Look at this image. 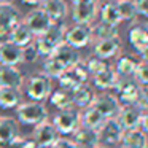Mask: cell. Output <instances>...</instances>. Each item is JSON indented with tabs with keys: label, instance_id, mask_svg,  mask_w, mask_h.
Instances as JSON below:
<instances>
[{
	"label": "cell",
	"instance_id": "6da1fadb",
	"mask_svg": "<svg viewBox=\"0 0 148 148\" xmlns=\"http://www.w3.org/2000/svg\"><path fill=\"white\" fill-rule=\"evenodd\" d=\"M14 110H16L18 123L24 126H37L49 119V112L43 102L26 100V102H21Z\"/></svg>",
	"mask_w": 148,
	"mask_h": 148
},
{
	"label": "cell",
	"instance_id": "7a4b0ae2",
	"mask_svg": "<svg viewBox=\"0 0 148 148\" xmlns=\"http://www.w3.org/2000/svg\"><path fill=\"white\" fill-rule=\"evenodd\" d=\"M65 29H67V27L62 26V24L53 23L51 27H49V29L46 30L43 35L37 37V38L34 40V43H35V46H37V51H38V54H40V58H49V56H53L54 49L58 48L59 45H62V43H64Z\"/></svg>",
	"mask_w": 148,
	"mask_h": 148
},
{
	"label": "cell",
	"instance_id": "3957f363",
	"mask_svg": "<svg viewBox=\"0 0 148 148\" xmlns=\"http://www.w3.org/2000/svg\"><path fill=\"white\" fill-rule=\"evenodd\" d=\"M24 91L29 100H35V102H43L48 100L49 94L53 92V80L48 78L45 73L38 72L34 73L24 81Z\"/></svg>",
	"mask_w": 148,
	"mask_h": 148
},
{
	"label": "cell",
	"instance_id": "277c9868",
	"mask_svg": "<svg viewBox=\"0 0 148 148\" xmlns=\"http://www.w3.org/2000/svg\"><path fill=\"white\" fill-rule=\"evenodd\" d=\"M53 126L59 135H72L78 127H80V110L77 107H69L64 110H58L51 119Z\"/></svg>",
	"mask_w": 148,
	"mask_h": 148
},
{
	"label": "cell",
	"instance_id": "5b68a950",
	"mask_svg": "<svg viewBox=\"0 0 148 148\" xmlns=\"http://www.w3.org/2000/svg\"><path fill=\"white\" fill-rule=\"evenodd\" d=\"M113 91H115L113 94L118 97L121 105H132V103L138 102L142 86L132 77H119Z\"/></svg>",
	"mask_w": 148,
	"mask_h": 148
},
{
	"label": "cell",
	"instance_id": "8992f818",
	"mask_svg": "<svg viewBox=\"0 0 148 148\" xmlns=\"http://www.w3.org/2000/svg\"><path fill=\"white\" fill-rule=\"evenodd\" d=\"M89 80H91V75H89V72L86 70L83 61H80L72 69H65V70L62 72V75L58 78L59 88L70 89V91H73L75 88H78L83 83H89Z\"/></svg>",
	"mask_w": 148,
	"mask_h": 148
},
{
	"label": "cell",
	"instance_id": "52a82bcc",
	"mask_svg": "<svg viewBox=\"0 0 148 148\" xmlns=\"http://www.w3.org/2000/svg\"><path fill=\"white\" fill-rule=\"evenodd\" d=\"M91 107H94L100 115L108 119V118H116L119 108H121V102L113 92L102 91V92H96V97H94Z\"/></svg>",
	"mask_w": 148,
	"mask_h": 148
},
{
	"label": "cell",
	"instance_id": "ba28073f",
	"mask_svg": "<svg viewBox=\"0 0 148 148\" xmlns=\"http://www.w3.org/2000/svg\"><path fill=\"white\" fill-rule=\"evenodd\" d=\"M91 42H92V34H91V26L88 24H73L72 27L65 29L64 43L70 45L72 48L81 49Z\"/></svg>",
	"mask_w": 148,
	"mask_h": 148
},
{
	"label": "cell",
	"instance_id": "9c48e42d",
	"mask_svg": "<svg viewBox=\"0 0 148 148\" xmlns=\"http://www.w3.org/2000/svg\"><path fill=\"white\" fill-rule=\"evenodd\" d=\"M99 145H105V147H113V145H119L123 137L124 129L121 127L119 121L116 118H108L105 119L99 131Z\"/></svg>",
	"mask_w": 148,
	"mask_h": 148
},
{
	"label": "cell",
	"instance_id": "30bf717a",
	"mask_svg": "<svg viewBox=\"0 0 148 148\" xmlns=\"http://www.w3.org/2000/svg\"><path fill=\"white\" fill-rule=\"evenodd\" d=\"M24 24L29 27V30L32 32L34 37H40L51 27L53 21L49 19V16L42 10V8H35L30 13H27V16L24 18Z\"/></svg>",
	"mask_w": 148,
	"mask_h": 148
},
{
	"label": "cell",
	"instance_id": "8fae6325",
	"mask_svg": "<svg viewBox=\"0 0 148 148\" xmlns=\"http://www.w3.org/2000/svg\"><path fill=\"white\" fill-rule=\"evenodd\" d=\"M32 137L35 138V142L42 148H51V145L58 140L59 132L56 131L53 123L48 119V121H43V123H40V124L34 126Z\"/></svg>",
	"mask_w": 148,
	"mask_h": 148
},
{
	"label": "cell",
	"instance_id": "7c38bea8",
	"mask_svg": "<svg viewBox=\"0 0 148 148\" xmlns=\"http://www.w3.org/2000/svg\"><path fill=\"white\" fill-rule=\"evenodd\" d=\"M142 113L143 110L137 105V103H132V105H121L118 115H116V119L119 121L121 127L124 129H135L138 127V123H140Z\"/></svg>",
	"mask_w": 148,
	"mask_h": 148
},
{
	"label": "cell",
	"instance_id": "4fadbf2b",
	"mask_svg": "<svg viewBox=\"0 0 148 148\" xmlns=\"http://www.w3.org/2000/svg\"><path fill=\"white\" fill-rule=\"evenodd\" d=\"M97 14H99V2L73 5L72 19H73L75 24H88V26H92Z\"/></svg>",
	"mask_w": 148,
	"mask_h": 148
},
{
	"label": "cell",
	"instance_id": "5bb4252c",
	"mask_svg": "<svg viewBox=\"0 0 148 148\" xmlns=\"http://www.w3.org/2000/svg\"><path fill=\"white\" fill-rule=\"evenodd\" d=\"M23 72L14 65H0V86L2 88H14V89H23L24 86Z\"/></svg>",
	"mask_w": 148,
	"mask_h": 148
},
{
	"label": "cell",
	"instance_id": "9a60e30c",
	"mask_svg": "<svg viewBox=\"0 0 148 148\" xmlns=\"http://www.w3.org/2000/svg\"><path fill=\"white\" fill-rule=\"evenodd\" d=\"M23 64V48L10 40L0 42V65H14Z\"/></svg>",
	"mask_w": 148,
	"mask_h": 148
},
{
	"label": "cell",
	"instance_id": "2e32d148",
	"mask_svg": "<svg viewBox=\"0 0 148 148\" xmlns=\"http://www.w3.org/2000/svg\"><path fill=\"white\" fill-rule=\"evenodd\" d=\"M18 21H19V11L11 2L0 5V37H7Z\"/></svg>",
	"mask_w": 148,
	"mask_h": 148
},
{
	"label": "cell",
	"instance_id": "e0dca14e",
	"mask_svg": "<svg viewBox=\"0 0 148 148\" xmlns=\"http://www.w3.org/2000/svg\"><path fill=\"white\" fill-rule=\"evenodd\" d=\"M119 51H121V38H119V35L113 37V38L100 40V42H94V56L103 59V61L118 56Z\"/></svg>",
	"mask_w": 148,
	"mask_h": 148
},
{
	"label": "cell",
	"instance_id": "ac0fdd59",
	"mask_svg": "<svg viewBox=\"0 0 148 148\" xmlns=\"http://www.w3.org/2000/svg\"><path fill=\"white\" fill-rule=\"evenodd\" d=\"M51 58H54L64 69H72L81 61V56H80V53H78V49L72 48V46L67 45V43L59 45L58 48L54 49V53H53Z\"/></svg>",
	"mask_w": 148,
	"mask_h": 148
},
{
	"label": "cell",
	"instance_id": "d6986e66",
	"mask_svg": "<svg viewBox=\"0 0 148 148\" xmlns=\"http://www.w3.org/2000/svg\"><path fill=\"white\" fill-rule=\"evenodd\" d=\"M118 73L115 72V69L112 65H107L103 70L97 72L96 75L91 77L94 89H100V91H112L115 88L116 81H118Z\"/></svg>",
	"mask_w": 148,
	"mask_h": 148
},
{
	"label": "cell",
	"instance_id": "ffe728a7",
	"mask_svg": "<svg viewBox=\"0 0 148 148\" xmlns=\"http://www.w3.org/2000/svg\"><path fill=\"white\" fill-rule=\"evenodd\" d=\"M72 94H73V107H77L78 110H83L91 107L94 97H96V89L91 83H83L78 88H75Z\"/></svg>",
	"mask_w": 148,
	"mask_h": 148
},
{
	"label": "cell",
	"instance_id": "44dd1931",
	"mask_svg": "<svg viewBox=\"0 0 148 148\" xmlns=\"http://www.w3.org/2000/svg\"><path fill=\"white\" fill-rule=\"evenodd\" d=\"M40 8L49 16L53 23H59L67 16V3L65 0H42Z\"/></svg>",
	"mask_w": 148,
	"mask_h": 148
},
{
	"label": "cell",
	"instance_id": "7402d4cb",
	"mask_svg": "<svg viewBox=\"0 0 148 148\" xmlns=\"http://www.w3.org/2000/svg\"><path fill=\"white\" fill-rule=\"evenodd\" d=\"M7 37L11 43L21 46V48H24V46H27L29 43H32L34 38H35V37L32 35V32L29 30V27L24 24V21H18Z\"/></svg>",
	"mask_w": 148,
	"mask_h": 148
},
{
	"label": "cell",
	"instance_id": "603a6c76",
	"mask_svg": "<svg viewBox=\"0 0 148 148\" xmlns=\"http://www.w3.org/2000/svg\"><path fill=\"white\" fill-rule=\"evenodd\" d=\"M121 147L126 148H145L148 145V135L143 131H140L138 127L135 129H126L123 132L121 142H119Z\"/></svg>",
	"mask_w": 148,
	"mask_h": 148
},
{
	"label": "cell",
	"instance_id": "cb8c5ba5",
	"mask_svg": "<svg viewBox=\"0 0 148 148\" xmlns=\"http://www.w3.org/2000/svg\"><path fill=\"white\" fill-rule=\"evenodd\" d=\"M19 123L13 116H0V143L19 137Z\"/></svg>",
	"mask_w": 148,
	"mask_h": 148
},
{
	"label": "cell",
	"instance_id": "d4e9b609",
	"mask_svg": "<svg viewBox=\"0 0 148 148\" xmlns=\"http://www.w3.org/2000/svg\"><path fill=\"white\" fill-rule=\"evenodd\" d=\"M105 119H107L105 116L100 115L94 107H88V108L80 110V126L99 131L100 126L105 123Z\"/></svg>",
	"mask_w": 148,
	"mask_h": 148
},
{
	"label": "cell",
	"instance_id": "484cf974",
	"mask_svg": "<svg viewBox=\"0 0 148 148\" xmlns=\"http://www.w3.org/2000/svg\"><path fill=\"white\" fill-rule=\"evenodd\" d=\"M49 103L58 110H64L69 107H73V94L70 89H64V88H58L53 89V92L48 97Z\"/></svg>",
	"mask_w": 148,
	"mask_h": 148
},
{
	"label": "cell",
	"instance_id": "4316f807",
	"mask_svg": "<svg viewBox=\"0 0 148 148\" xmlns=\"http://www.w3.org/2000/svg\"><path fill=\"white\" fill-rule=\"evenodd\" d=\"M21 102H23L21 89H14V88H2L0 89V108L3 110L16 108Z\"/></svg>",
	"mask_w": 148,
	"mask_h": 148
},
{
	"label": "cell",
	"instance_id": "83f0119b",
	"mask_svg": "<svg viewBox=\"0 0 148 148\" xmlns=\"http://www.w3.org/2000/svg\"><path fill=\"white\" fill-rule=\"evenodd\" d=\"M137 64H138V61L134 56L123 54L116 59V64L113 65V69H115V72L118 73V77H134Z\"/></svg>",
	"mask_w": 148,
	"mask_h": 148
},
{
	"label": "cell",
	"instance_id": "f1b7e54d",
	"mask_svg": "<svg viewBox=\"0 0 148 148\" xmlns=\"http://www.w3.org/2000/svg\"><path fill=\"white\" fill-rule=\"evenodd\" d=\"M72 140L75 143H80V145H92V147H97L100 143L99 142V132L94 131V129L89 127H84V126H80L77 131L72 134Z\"/></svg>",
	"mask_w": 148,
	"mask_h": 148
},
{
	"label": "cell",
	"instance_id": "f546056e",
	"mask_svg": "<svg viewBox=\"0 0 148 148\" xmlns=\"http://www.w3.org/2000/svg\"><path fill=\"white\" fill-rule=\"evenodd\" d=\"M91 34H92V42H100V40H107V38H113L118 37V27L107 24L103 21H99L97 24L91 26Z\"/></svg>",
	"mask_w": 148,
	"mask_h": 148
},
{
	"label": "cell",
	"instance_id": "4dcf8cb0",
	"mask_svg": "<svg viewBox=\"0 0 148 148\" xmlns=\"http://www.w3.org/2000/svg\"><path fill=\"white\" fill-rule=\"evenodd\" d=\"M127 38H129V43L132 45V48H134L137 53L148 45V32L145 30L143 26L131 27L129 32H127Z\"/></svg>",
	"mask_w": 148,
	"mask_h": 148
},
{
	"label": "cell",
	"instance_id": "1f68e13d",
	"mask_svg": "<svg viewBox=\"0 0 148 148\" xmlns=\"http://www.w3.org/2000/svg\"><path fill=\"white\" fill-rule=\"evenodd\" d=\"M99 16H100V21H103L107 24H112V26H116V27L121 23V18H119L115 2H107L103 5H99Z\"/></svg>",
	"mask_w": 148,
	"mask_h": 148
},
{
	"label": "cell",
	"instance_id": "d6a6232c",
	"mask_svg": "<svg viewBox=\"0 0 148 148\" xmlns=\"http://www.w3.org/2000/svg\"><path fill=\"white\" fill-rule=\"evenodd\" d=\"M116 8H118V13L121 21H129V23H134L137 19V8H135L134 0H116L115 2Z\"/></svg>",
	"mask_w": 148,
	"mask_h": 148
},
{
	"label": "cell",
	"instance_id": "836d02e7",
	"mask_svg": "<svg viewBox=\"0 0 148 148\" xmlns=\"http://www.w3.org/2000/svg\"><path fill=\"white\" fill-rule=\"evenodd\" d=\"M64 70H65V69L62 67V65L59 64L54 58H51V56H49V58H45L42 73H45L48 78H51V80H58V78L62 75V72H64Z\"/></svg>",
	"mask_w": 148,
	"mask_h": 148
},
{
	"label": "cell",
	"instance_id": "e575fe53",
	"mask_svg": "<svg viewBox=\"0 0 148 148\" xmlns=\"http://www.w3.org/2000/svg\"><path fill=\"white\" fill-rule=\"evenodd\" d=\"M83 64H84V67H86V70L89 72V75L92 77V75H96L97 72H100V70H103V69L107 67V62L103 61V59H100V58H97V56H89V58L86 59V61H83Z\"/></svg>",
	"mask_w": 148,
	"mask_h": 148
},
{
	"label": "cell",
	"instance_id": "d590c367",
	"mask_svg": "<svg viewBox=\"0 0 148 148\" xmlns=\"http://www.w3.org/2000/svg\"><path fill=\"white\" fill-rule=\"evenodd\" d=\"M132 78H134V80L137 81L142 88L148 86V64H147V62H140V61H138L137 69H135L134 77H132Z\"/></svg>",
	"mask_w": 148,
	"mask_h": 148
},
{
	"label": "cell",
	"instance_id": "8d00e7d4",
	"mask_svg": "<svg viewBox=\"0 0 148 148\" xmlns=\"http://www.w3.org/2000/svg\"><path fill=\"white\" fill-rule=\"evenodd\" d=\"M38 58H40V54H38V51H37V46H35L34 42L23 48V62H29V64H32V62L38 61Z\"/></svg>",
	"mask_w": 148,
	"mask_h": 148
},
{
	"label": "cell",
	"instance_id": "74e56055",
	"mask_svg": "<svg viewBox=\"0 0 148 148\" xmlns=\"http://www.w3.org/2000/svg\"><path fill=\"white\" fill-rule=\"evenodd\" d=\"M51 148H77V143L72 140L70 137H65V135H59L58 140L51 145Z\"/></svg>",
	"mask_w": 148,
	"mask_h": 148
},
{
	"label": "cell",
	"instance_id": "f35d334b",
	"mask_svg": "<svg viewBox=\"0 0 148 148\" xmlns=\"http://www.w3.org/2000/svg\"><path fill=\"white\" fill-rule=\"evenodd\" d=\"M0 148H24V135H19L5 143H0Z\"/></svg>",
	"mask_w": 148,
	"mask_h": 148
},
{
	"label": "cell",
	"instance_id": "ab89813d",
	"mask_svg": "<svg viewBox=\"0 0 148 148\" xmlns=\"http://www.w3.org/2000/svg\"><path fill=\"white\" fill-rule=\"evenodd\" d=\"M137 105L140 107L143 112H148V86H143L140 91V97H138Z\"/></svg>",
	"mask_w": 148,
	"mask_h": 148
},
{
	"label": "cell",
	"instance_id": "60d3db41",
	"mask_svg": "<svg viewBox=\"0 0 148 148\" xmlns=\"http://www.w3.org/2000/svg\"><path fill=\"white\" fill-rule=\"evenodd\" d=\"M134 3L137 8V14L148 18V0H134Z\"/></svg>",
	"mask_w": 148,
	"mask_h": 148
},
{
	"label": "cell",
	"instance_id": "b9f144b4",
	"mask_svg": "<svg viewBox=\"0 0 148 148\" xmlns=\"http://www.w3.org/2000/svg\"><path fill=\"white\" fill-rule=\"evenodd\" d=\"M138 129H140V131H143L145 134L148 135V112H143V113H142L140 123H138Z\"/></svg>",
	"mask_w": 148,
	"mask_h": 148
},
{
	"label": "cell",
	"instance_id": "7bdbcfd3",
	"mask_svg": "<svg viewBox=\"0 0 148 148\" xmlns=\"http://www.w3.org/2000/svg\"><path fill=\"white\" fill-rule=\"evenodd\" d=\"M24 148H42V147H40L35 142V138L30 135V137H24Z\"/></svg>",
	"mask_w": 148,
	"mask_h": 148
},
{
	"label": "cell",
	"instance_id": "ee69618b",
	"mask_svg": "<svg viewBox=\"0 0 148 148\" xmlns=\"http://www.w3.org/2000/svg\"><path fill=\"white\" fill-rule=\"evenodd\" d=\"M138 58H140V62H147L148 64V45L138 51Z\"/></svg>",
	"mask_w": 148,
	"mask_h": 148
},
{
	"label": "cell",
	"instance_id": "f6af8a7d",
	"mask_svg": "<svg viewBox=\"0 0 148 148\" xmlns=\"http://www.w3.org/2000/svg\"><path fill=\"white\" fill-rule=\"evenodd\" d=\"M72 2H73V5H81V3H94L97 0H72Z\"/></svg>",
	"mask_w": 148,
	"mask_h": 148
},
{
	"label": "cell",
	"instance_id": "bcb514c9",
	"mask_svg": "<svg viewBox=\"0 0 148 148\" xmlns=\"http://www.w3.org/2000/svg\"><path fill=\"white\" fill-rule=\"evenodd\" d=\"M24 5H40L42 0H21Z\"/></svg>",
	"mask_w": 148,
	"mask_h": 148
},
{
	"label": "cell",
	"instance_id": "7dc6e473",
	"mask_svg": "<svg viewBox=\"0 0 148 148\" xmlns=\"http://www.w3.org/2000/svg\"><path fill=\"white\" fill-rule=\"evenodd\" d=\"M77 148H96V147H92V145H80V143H77Z\"/></svg>",
	"mask_w": 148,
	"mask_h": 148
},
{
	"label": "cell",
	"instance_id": "c3c4849f",
	"mask_svg": "<svg viewBox=\"0 0 148 148\" xmlns=\"http://www.w3.org/2000/svg\"><path fill=\"white\" fill-rule=\"evenodd\" d=\"M10 2H11V0H0V5H2V3H10Z\"/></svg>",
	"mask_w": 148,
	"mask_h": 148
},
{
	"label": "cell",
	"instance_id": "681fc988",
	"mask_svg": "<svg viewBox=\"0 0 148 148\" xmlns=\"http://www.w3.org/2000/svg\"><path fill=\"white\" fill-rule=\"evenodd\" d=\"M96 148H110V147H105V145H97Z\"/></svg>",
	"mask_w": 148,
	"mask_h": 148
},
{
	"label": "cell",
	"instance_id": "f907efd6",
	"mask_svg": "<svg viewBox=\"0 0 148 148\" xmlns=\"http://www.w3.org/2000/svg\"><path fill=\"white\" fill-rule=\"evenodd\" d=\"M143 27H145V30H147V32H148V21H147V23L143 24Z\"/></svg>",
	"mask_w": 148,
	"mask_h": 148
},
{
	"label": "cell",
	"instance_id": "816d5d0a",
	"mask_svg": "<svg viewBox=\"0 0 148 148\" xmlns=\"http://www.w3.org/2000/svg\"><path fill=\"white\" fill-rule=\"evenodd\" d=\"M110 2H116V0H110Z\"/></svg>",
	"mask_w": 148,
	"mask_h": 148
},
{
	"label": "cell",
	"instance_id": "f5cc1de1",
	"mask_svg": "<svg viewBox=\"0 0 148 148\" xmlns=\"http://www.w3.org/2000/svg\"><path fill=\"white\" fill-rule=\"evenodd\" d=\"M119 148H126V147H119Z\"/></svg>",
	"mask_w": 148,
	"mask_h": 148
},
{
	"label": "cell",
	"instance_id": "db71d44e",
	"mask_svg": "<svg viewBox=\"0 0 148 148\" xmlns=\"http://www.w3.org/2000/svg\"><path fill=\"white\" fill-rule=\"evenodd\" d=\"M145 148H148V145H147V147H145Z\"/></svg>",
	"mask_w": 148,
	"mask_h": 148
},
{
	"label": "cell",
	"instance_id": "11a10c76",
	"mask_svg": "<svg viewBox=\"0 0 148 148\" xmlns=\"http://www.w3.org/2000/svg\"><path fill=\"white\" fill-rule=\"evenodd\" d=\"M0 89H2V86H0Z\"/></svg>",
	"mask_w": 148,
	"mask_h": 148
},
{
	"label": "cell",
	"instance_id": "9f6ffc18",
	"mask_svg": "<svg viewBox=\"0 0 148 148\" xmlns=\"http://www.w3.org/2000/svg\"><path fill=\"white\" fill-rule=\"evenodd\" d=\"M0 116H2V115H0Z\"/></svg>",
	"mask_w": 148,
	"mask_h": 148
}]
</instances>
